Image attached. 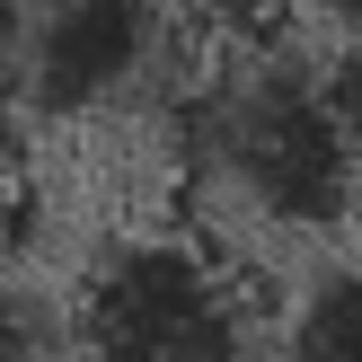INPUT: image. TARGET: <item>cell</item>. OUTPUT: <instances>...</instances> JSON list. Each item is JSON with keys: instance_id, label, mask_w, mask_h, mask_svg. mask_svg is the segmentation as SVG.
Wrapping results in <instances>:
<instances>
[{"instance_id": "cell-1", "label": "cell", "mask_w": 362, "mask_h": 362, "mask_svg": "<svg viewBox=\"0 0 362 362\" xmlns=\"http://www.w3.org/2000/svg\"><path fill=\"white\" fill-rule=\"evenodd\" d=\"M177 151L212 194L265 230H345L362 204V159L336 133L327 88L292 53H221L177 88Z\"/></svg>"}, {"instance_id": "cell-2", "label": "cell", "mask_w": 362, "mask_h": 362, "mask_svg": "<svg viewBox=\"0 0 362 362\" xmlns=\"http://www.w3.org/2000/svg\"><path fill=\"white\" fill-rule=\"evenodd\" d=\"M80 362H257V300L239 265L186 230H115L71 283Z\"/></svg>"}, {"instance_id": "cell-3", "label": "cell", "mask_w": 362, "mask_h": 362, "mask_svg": "<svg viewBox=\"0 0 362 362\" xmlns=\"http://www.w3.org/2000/svg\"><path fill=\"white\" fill-rule=\"evenodd\" d=\"M186 35L194 18L177 0H45L27 18V53H18L9 98L45 124H88L141 106L159 88H186Z\"/></svg>"}, {"instance_id": "cell-4", "label": "cell", "mask_w": 362, "mask_h": 362, "mask_svg": "<svg viewBox=\"0 0 362 362\" xmlns=\"http://www.w3.org/2000/svg\"><path fill=\"white\" fill-rule=\"evenodd\" d=\"M274 362H362V265H336L292 300Z\"/></svg>"}, {"instance_id": "cell-5", "label": "cell", "mask_w": 362, "mask_h": 362, "mask_svg": "<svg viewBox=\"0 0 362 362\" xmlns=\"http://www.w3.org/2000/svg\"><path fill=\"white\" fill-rule=\"evenodd\" d=\"M177 9H186L194 35H212L221 53H274L300 0H177Z\"/></svg>"}, {"instance_id": "cell-6", "label": "cell", "mask_w": 362, "mask_h": 362, "mask_svg": "<svg viewBox=\"0 0 362 362\" xmlns=\"http://www.w3.org/2000/svg\"><path fill=\"white\" fill-rule=\"evenodd\" d=\"M62 318H53L45 292H27V283L0 274V362H62Z\"/></svg>"}, {"instance_id": "cell-7", "label": "cell", "mask_w": 362, "mask_h": 362, "mask_svg": "<svg viewBox=\"0 0 362 362\" xmlns=\"http://www.w3.org/2000/svg\"><path fill=\"white\" fill-rule=\"evenodd\" d=\"M318 88H327L336 133H345V141H354V159H362V45H336L327 62H318Z\"/></svg>"}, {"instance_id": "cell-8", "label": "cell", "mask_w": 362, "mask_h": 362, "mask_svg": "<svg viewBox=\"0 0 362 362\" xmlns=\"http://www.w3.org/2000/svg\"><path fill=\"white\" fill-rule=\"evenodd\" d=\"M27 230V133L9 124V106H0V247Z\"/></svg>"}, {"instance_id": "cell-9", "label": "cell", "mask_w": 362, "mask_h": 362, "mask_svg": "<svg viewBox=\"0 0 362 362\" xmlns=\"http://www.w3.org/2000/svg\"><path fill=\"white\" fill-rule=\"evenodd\" d=\"M27 0H0V88H18V53H27Z\"/></svg>"}, {"instance_id": "cell-10", "label": "cell", "mask_w": 362, "mask_h": 362, "mask_svg": "<svg viewBox=\"0 0 362 362\" xmlns=\"http://www.w3.org/2000/svg\"><path fill=\"white\" fill-rule=\"evenodd\" d=\"M318 9L336 18V35H345V45H362V0H318Z\"/></svg>"}, {"instance_id": "cell-11", "label": "cell", "mask_w": 362, "mask_h": 362, "mask_svg": "<svg viewBox=\"0 0 362 362\" xmlns=\"http://www.w3.org/2000/svg\"><path fill=\"white\" fill-rule=\"evenodd\" d=\"M27 9H45V0H27Z\"/></svg>"}]
</instances>
